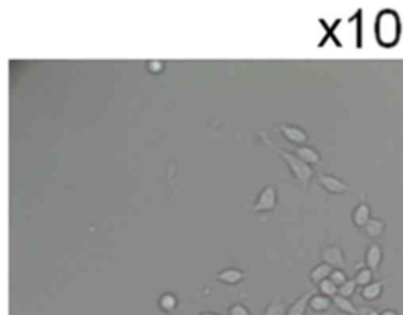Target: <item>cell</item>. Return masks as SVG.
Wrapping results in <instances>:
<instances>
[{
	"mask_svg": "<svg viewBox=\"0 0 403 315\" xmlns=\"http://www.w3.org/2000/svg\"><path fill=\"white\" fill-rule=\"evenodd\" d=\"M356 288H357L356 281L355 279H348L347 282H345V284H342L341 287H339V295H342V297H345V298H351L355 295Z\"/></svg>",
	"mask_w": 403,
	"mask_h": 315,
	"instance_id": "cell-21",
	"label": "cell"
},
{
	"mask_svg": "<svg viewBox=\"0 0 403 315\" xmlns=\"http://www.w3.org/2000/svg\"><path fill=\"white\" fill-rule=\"evenodd\" d=\"M287 309L289 307L285 306L282 297H273L270 301H268L266 307L261 312V315H287Z\"/></svg>",
	"mask_w": 403,
	"mask_h": 315,
	"instance_id": "cell-16",
	"label": "cell"
},
{
	"mask_svg": "<svg viewBox=\"0 0 403 315\" xmlns=\"http://www.w3.org/2000/svg\"><path fill=\"white\" fill-rule=\"evenodd\" d=\"M292 152L295 153L299 159H303L306 164H309L312 167L322 163V155H320V153L310 145H299V147H295Z\"/></svg>",
	"mask_w": 403,
	"mask_h": 315,
	"instance_id": "cell-9",
	"label": "cell"
},
{
	"mask_svg": "<svg viewBox=\"0 0 403 315\" xmlns=\"http://www.w3.org/2000/svg\"><path fill=\"white\" fill-rule=\"evenodd\" d=\"M351 220L357 229H364L366 224L372 220V210H370V205L367 202H361L351 213Z\"/></svg>",
	"mask_w": 403,
	"mask_h": 315,
	"instance_id": "cell-10",
	"label": "cell"
},
{
	"mask_svg": "<svg viewBox=\"0 0 403 315\" xmlns=\"http://www.w3.org/2000/svg\"><path fill=\"white\" fill-rule=\"evenodd\" d=\"M332 269H334V268H332L331 265H328V263H325V262L318 263V265H315L310 269L309 279H310V282H312L313 286H318L322 281L329 279Z\"/></svg>",
	"mask_w": 403,
	"mask_h": 315,
	"instance_id": "cell-11",
	"label": "cell"
},
{
	"mask_svg": "<svg viewBox=\"0 0 403 315\" xmlns=\"http://www.w3.org/2000/svg\"><path fill=\"white\" fill-rule=\"evenodd\" d=\"M329 279H331L332 282H334V284H336L337 287H341L342 284H345V282L348 281L347 274H345V269H337V268L332 269Z\"/></svg>",
	"mask_w": 403,
	"mask_h": 315,
	"instance_id": "cell-22",
	"label": "cell"
},
{
	"mask_svg": "<svg viewBox=\"0 0 403 315\" xmlns=\"http://www.w3.org/2000/svg\"><path fill=\"white\" fill-rule=\"evenodd\" d=\"M332 306V298L325 297L322 293H313L309 301V309L313 312H326Z\"/></svg>",
	"mask_w": 403,
	"mask_h": 315,
	"instance_id": "cell-17",
	"label": "cell"
},
{
	"mask_svg": "<svg viewBox=\"0 0 403 315\" xmlns=\"http://www.w3.org/2000/svg\"><path fill=\"white\" fill-rule=\"evenodd\" d=\"M278 131L282 134V138L293 145H306L309 142V133L304 128L298 125H289V123H280L278 125Z\"/></svg>",
	"mask_w": 403,
	"mask_h": 315,
	"instance_id": "cell-4",
	"label": "cell"
},
{
	"mask_svg": "<svg viewBox=\"0 0 403 315\" xmlns=\"http://www.w3.org/2000/svg\"><path fill=\"white\" fill-rule=\"evenodd\" d=\"M381 315H399V314L395 312V311H392V309H386V311L381 312Z\"/></svg>",
	"mask_w": 403,
	"mask_h": 315,
	"instance_id": "cell-26",
	"label": "cell"
},
{
	"mask_svg": "<svg viewBox=\"0 0 403 315\" xmlns=\"http://www.w3.org/2000/svg\"><path fill=\"white\" fill-rule=\"evenodd\" d=\"M332 304H334L339 311L347 315H360V309L355 306L353 301L350 298L342 297V295H336V297L332 298Z\"/></svg>",
	"mask_w": 403,
	"mask_h": 315,
	"instance_id": "cell-18",
	"label": "cell"
},
{
	"mask_svg": "<svg viewBox=\"0 0 403 315\" xmlns=\"http://www.w3.org/2000/svg\"><path fill=\"white\" fill-rule=\"evenodd\" d=\"M265 144L270 147L271 150L276 152L280 158H282V161L287 164V167H289V170L293 175V178H295L296 182L301 183L303 189L309 188V185L312 182V178H313V167L309 166V164H306L304 161L299 159L293 152L284 150V149H280V147L274 145L271 140L268 139L266 134H265Z\"/></svg>",
	"mask_w": 403,
	"mask_h": 315,
	"instance_id": "cell-1",
	"label": "cell"
},
{
	"mask_svg": "<svg viewBox=\"0 0 403 315\" xmlns=\"http://www.w3.org/2000/svg\"><path fill=\"white\" fill-rule=\"evenodd\" d=\"M199 315H221L219 312H214V311H203Z\"/></svg>",
	"mask_w": 403,
	"mask_h": 315,
	"instance_id": "cell-27",
	"label": "cell"
},
{
	"mask_svg": "<svg viewBox=\"0 0 403 315\" xmlns=\"http://www.w3.org/2000/svg\"><path fill=\"white\" fill-rule=\"evenodd\" d=\"M278 203H279V196L276 188H274L273 185H266L260 189L251 210L254 213H270V211H274L278 208Z\"/></svg>",
	"mask_w": 403,
	"mask_h": 315,
	"instance_id": "cell-3",
	"label": "cell"
},
{
	"mask_svg": "<svg viewBox=\"0 0 403 315\" xmlns=\"http://www.w3.org/2000/svg\"><path fill=\"white\" fill-rule=\"evenodd\" d=\"M383 260V249L378 243H372L366 250V257H364V263L366 267L372 269L374 273H378L380 265Z\"/></svg>",
	"mask_w": 403,
	"mask_h": 315,
	"instance_id": "cell-8",
	"label": "cell"
},
{
	"mask_svg": "<svg viewBox=\"0 0 403 315\" xmlns=\"http://www.w3.org/2000/svg\"><path fill=\"white\" fill-rule=\"evenodd\" d=\"M362 315H381V312H378L376 309H366Z\"/></svg>",
	"mask_w": 403,
	"mask_h": 315,
	"instance_id": "cell-25",
	"label": "cell"
},
{
	"mask_svg": "<svg viewBox=\"0 0 403 315\" xmlns=\"http://www.w3.org/2000/svg\"><path fill=\"white\" fill-rule=\"evenodd\" d=\"M312 295L313 292H307L293 301V303L289 306V309H287V315H306Z\"/></svg>",
	"mask_w": 403,
	"mask_h": 315,
	"instance_id": "cell-14",
	"label": "cell"
},
{
	"mask_svg": "<svg viewBox=\"0 0 403 315\" xmlns=\"http://www.w3.org/2000/svg\"><path fill=\"white\" fill-rule=\"evenodd\" d=\"M146 69H149L151 74H159L164 69V63L159 60H150L146 62Z\"/></svg>",
	"mask_w": 403,
	"mask_h": 315,
	"instance_id": "cell-24",
	"label": "cell"
},
{
	"mask_svg": "<svg viewBox=\"0 0 403 315\" xmlns=\"http://www.w3.org/2000/svg\"><path fill=\"white\" fill-rule=\"evenodd\" d=\"M362 230H364V234H366V236L370 238V240H376V238H380L383 234H385L386 222L383 220L372 217V220L366 224V227H364Z\"/></svg>",
	"mask_w": 403,
	"mask_h": 315,
	"instance_id": "cell-15",
	"label": "cell"
},
{
	"mask_svg": "<svg viewBox=\"0 0 403 315\" xmlns=\"http://www.w3.org/2000/svg\"><path fill=\"white\" fill-rule=\"evenodd\" d=\"M374 274L375 273L372 272V269L364 267L362 263H360V265H357V272H356L353 279L356 281V284L360 287H366L370 284V282H374Z\"/></svg>",
	"mask_w": 403,
	"mask_h": 315,
	"instance_id": "cell-19",
	"label": "cell"
},
{
	"mask_svg": "<svg viewBox=\"0 0 403 315\" xmlns=\"http://www.w3.org/2000/svg\"><path fill=\"white\" fill-rule=\"evenodd\" d=\"M227 315H252V314H251V311L247 309L246 304H243V303H233V304L228 306Z\"/></svg>",
	"mask_w": 403,
	"mask_h": 315,
	"instance_id": "cell-23",
	"label": "cell"
},
{
	"mask_svg": "<svg viewBox=\"0 0 403 315\" xmlns=\"http://www.w3.org/2000/svg\"><path fill=\"white\" fill-rule=\"evenodd\" d=\"M245 278H246V272H243L241 268H236V267L222 268L221 272L216 273V281L226 286L240 284V282L245 281Z\"/></svg>",
	"mask_w": 403,
	"mask_h": 315,
	"instance_id": "cell-7",
	"label": "cell"
},
{
	"mask_svg": "<svg viewBox=\"0 0 403 315\" xmlns=\"http://www.w3.org/2000/svg\"><path fill=\"white\" fill-rule=\"evenodd\" d=\"M159 311L164 314H172L178 307V297L174 292H164L158 298Z\"/></svg>",
	"mask_w": 403,
	"mask_h": 315,
	"instance_id": "cell-12",
	"label": "cell"
},
{
	"mask_svg": "<svg viewBox=\"0 0 403 315\" xmlns=\"http://www.w3.org/2000/svg\"><path fill=\"white\" fill-rule=\"evenodd\" d=\"M383 287H385V282L383 281H374L370 282L369 286L362 287L361 290V297L364 301H369V303H372V301L378 300L383 293Z\"/></svg>",
	"mask_w": 403,
	"mask_h": 315,
	"instance_id": "cell-13",
	"label": "cell"
},
{
	"mask_svg": "<svg viewBox=\"0 0 403 315\" xmlns=\"http://www.w3.org/2000/svg\"><path fill=\"white\" fill-rule=\"evenodd\" d=\"M399 18L394 11L380 13L376 21V38L383 46H392L399 41Z\"/></svg>",
	"mask_w": 403,
	"mask_h": 315,
	"instance_id": "cell-2",
	"label": "cell"
},
{
	"mask_svg": "<svg viewBox=\"0 0 403 315\" xmlns=\"http://www.w3.org/2000/svg\"><path fill=\"white\" fill-rule=\"evenodd\" d=\"M322 260L325 263H328V265H331L332 268H337V269L347 268V260H345L343 250L341 246H336V244L325 246L322 249Z\"/></svg>",
	"mask_w": 403,
	"mask_h": 315,
	"instance_id": "cell-6",
	"label": "cell"
},
{
	"mask_svg": "<svg viewBox=\"0 0 403 315\" xmlns=\"http://www.w3.org/2000/svg\"><path fill=\"white\" fill-rule=\"evenodd\" d=\"M318 287V293L325 295V297H329V298H334L336 295H339V287L332 282L331 279H325L320 282L317 286Z\"/></svg>",
	"mask_w": 403,
	"mask_h": 315,
	"instance_id": "cell-20",
	"label": "cell"
},
{
	"mask_svg": "<svg viewBox=\"0 0 403 315\" xmlns=\"http://www.w3.org/2000/svg\"><path fill=\"white\" fill-rule=\"evenodd\" d=\"M317 183L322 186L326 192L334 196H341L350 191V185L345 183L342 178L332 175V173H320L317 177Z\"/></svg>",
	"mask_w": 403,
	"mask_h": 315,
	"instance_id": "cell-5",
	"label": "cell"
}]
</instances>
